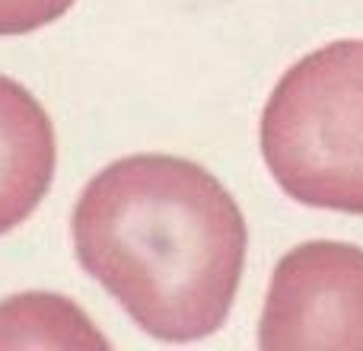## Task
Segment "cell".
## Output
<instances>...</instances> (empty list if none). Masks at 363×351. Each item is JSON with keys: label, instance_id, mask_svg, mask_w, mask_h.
Instances as JSON below:
<instances>
[{"label": "cell", "instance_id": "3957f363", "mask_svg": "<svg viewBox=\"0 0 363 351\" xmlns=\"http://www.w3.org/2000/svg\"><path fill=\"white\" fill-rule=\"evenodd\" d=\"M264 351L363 348V249L313 239L277 262L258 326Z\"/></svg>", "mask_w": 363, "mask_h": 351}, {"label": "cell", "instance_id": "8992f818", "mask_svg": "<svg viewBox=\"0 0 363 351\" xmlns=\"http://www.w3.org/2000/svg\"><path fill=\"white\" fill-rule=\"evenodd\" d=\"M77 0H0V36H26L61 19Z\"/></svg>", "mask_w": 363, "mask_h": 351}, {"label": "cell", "instance_id": "6da1fadb", "mask_svg": "<svg viewBox=\"0 0 363 351\" xmlns=\"http://www.w3.org/2000/svg\"><path fill=\"white\" fill-rule=\"evenodd\" d=\"M245 246V217L217 176L166 153L108 163L74 207L80 265L163 342H194L223 326Z\"/></svg>", "mask_w": 363, "mask_h": 351}, {"label": "cell", "instance_id": "7a4b0ae2", "mask_svg": "<svg viewBox=\"0 0 363 351\" xmlns=\"http://www.w3.org/2000/svg\"><path fill=\"white\" fill-rule=\"evenodd\" d=\"M262 153L290 198L363 214V38L322 45L277 80Z\"/></svg>", "mask_w": 363, "mask_h": 351}, {"label": "cell", "instance_id": "277c9868", "mask_svg": "<svg viewBox=\"0 0 363 351\" xmlns=\"http://www.w3.org/2000/svg\"><path fill=\"white\" fill-rule=\"evenodd\" d=\"M57 166L55 128L42 102L0 74V237L48 195Z\"/></svg>", "mask_w": 363, "mask_h": 351}, {"label": "cell", "instance_id": "5b68a950", "mask_svg": "<svg viewBox=\"0 0 363 351\" xmlns=\"http://www.w3.org/2000/svg\"><path fill=\"white\" fill-rule=\"evenodd\" d=\"M106 348L108 342L70 301L57 294H16L0 303V348Z\"/></svg>", "mask_w": 363, "mask_h": 351}]
</instances>
